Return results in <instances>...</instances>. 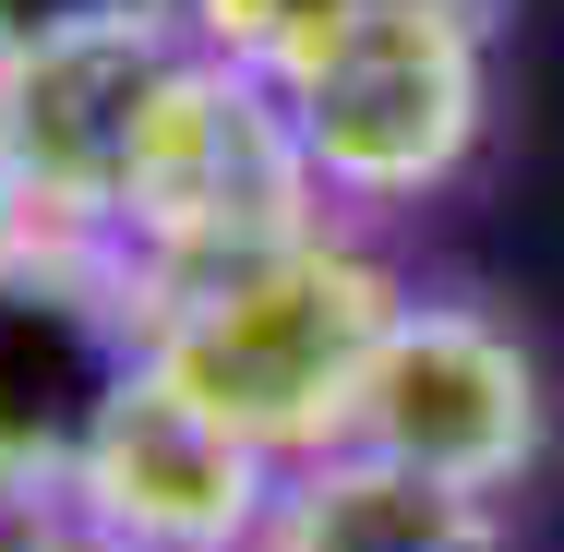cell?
Returning <instances> with one entry per match:
<instances>
[{
	"label": "cell",
	"instance_id": "6da1fadb",
	"mask_svg": "<svg viewBox=\"0 0 564 552\" xmlns=\"http://www.w3.org/2000/svg\"><path fill=\"white\" fill-rule=\"evenodd\" d=\"M397 313H409L397 277L337 217H313L289 240H252L228 264L169 277L156 289V372L193 385L217 421H240L276 468H313L348 444L360 372Z\"/></svg>",
	"mask_w": 564,
	"mask_h": 552
},
{
	"label": "cell",
	"instance_id": "7a4b0ae2",
	"mask_svg": "<svg viewBox=\"0 0 564 552\" xmlns=\"http://www.w3.org/2000/svg\"><path fill=\"white\" fill-rule=\"evenodd\" d=\"M156 372V289L97 228L0 240V505H73L109 409Z\"/></svg>",
	"mask_w": 564,
	"mask_h": 552
},
{
	"label": "cell",
	"instance_id": "3957f363",
	"mask_svg": "<svg viewBox=\"0 0 564 552\" xmlns=\"http://www.w3.org/2000/svg\"><path fill=\"white\" fill-rule=\"evenodd\" d=\"M313 217H337V205H325V181L301 156L289 97L193 36L169 97H156V120H144V144H132V169H120L109 217H97V240H120L144 264V289H169L193 264H228V252L289 240Z\"/></svg>",
	"mask_w": 564,
	"mask_h": 552
},
{
	"label": "cell",
	"instance_id": "277c9868",
	"mask_svg": "<svg viewBox=\"0 0 564 552\" xmlns=\"http://www.w3.org/2000/svg\"><path fill=\"white\" fill-rule=\"evenodd\" d=\"M325 205H421L445 193L492 109V0H384L313 73L276 85Z\"/></svg>",
	"mask_w": 564,
	"mask_h": 552
},
{
	"label": "cell",
	"instance_id": "5b68a950",
	"mask_svg": "<svg viewBox=\"0 0 564 552\" xmlns=\"http://www.w3.org/2000/svg\"><path fill=\"white\" fill-rule=\"evenodd\" d=\"M348 444L492 505L541 456V360L468 301H409L384 325V348H372V372H360Z\"/></svg>",
	"mask_w": 564,
	"mask_h": 552
},
{
	"label": "cell",
	"instance_id": "8992f818",
	"mask_svg": "<svg viewBox=\"0 0 564 552\" xmlns=\"http://www.w3.org/2000/svg\"><path fill=\"white\" fill-rule=\"evenodd\" d=\"M276 493L289 468L240 421H217L193 385L144 372L73 480V529H97L109 552H264Z\"/></svg>",
	"mask_w": 564,
	"mask_h": 552
},
{
	"label": "cell",
	"instance_id": "52a82bcc",
	"mask_svg": "<svg viewBox=\"0 0 564 552\" xmlns=\"http://www.w3.org/2000/svg\"><path fill=\"white\" fill-rule=\"evenodd\" d=\"M193 24L181 12H132V24H97V36H61L36 61L0 73V109H12V156H24V193L48 228H97L144 144V120L169 97Z\"/></svg>",
	"mask_w": 564,
	"mask_h": 552
},
{
	"label": "cell",
	"instance_id": "ba28073f",
	"mask_svg": "<svg viewBox=\"0 0 564 552\" xmlns=\"http://www.w3.org/2000/svg\"><path fill=\"white\" fill-rule=\"evenodd\" d=\"M264 552H492V505L397 468V456L337 444V456L289 468V493L264 517Z\"/></svg>",
	"mask_w": 564,
	"mask_h": 552
},
{
	"label": "cell",
	"instance_id": "9c48e42d",
	"mask_svg": "<svg viewBox=\"0 0 564 552\" xmlns=\"http://www.w3.org/2000/svg\"><path fill=\"white\" fill-rule=\"evenodd\" d=\"M360 12H384V0H181V24L240 61V73H264V85H289V73H313L325 48H337Z\"/></svg>",
	"mask_w": 564,
	"mask_h": 552
},
{
	"label": "cell",
	"instance_id": "30bf717a",
	"mask_svg": "<svg viewBox=\"0 0 564 552\" xmlns=\"http://www.w3.org/2000/svg\"><path fill=\"white\" fill-rule=\"evenodd\" d=\"M132 12H181V0H0V73L61 48V36H97V24H132Z\"/></svg>",
	"mask_w": 564,
	"mask_h": 552
},
{
	"label": "cell",
	"instance_id": "8fae6325",
	"mask_svg": "<svg viewBox=\"0 0 564 552\" xmlns=\"http://www.w3.org/2000/svg\"><path fill=\"white\" fill-rule=\"evenodd\" d=\"M36 217V193H24V156H12V109H0V240Z\"/></svg>",
	"mask_w": 564,
	"mask_h": 552
},
{
	"label": "cell",
	"instance_id": "7c38bea8",
	"mask_svg": "<svg viewBox=\"0 0 564 552\" xmlns=\"http://www.w3.org/2000/svg\"><path fill=\"white\" fill-rule=\"evenodd\" d=\"M0 552H109L97 529H24V541H0Z\"/></svg>",
	"mask_w": 564,
	"mask_h": 552
}]
</instances>
